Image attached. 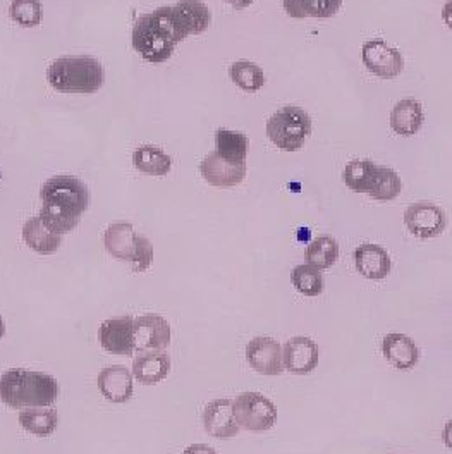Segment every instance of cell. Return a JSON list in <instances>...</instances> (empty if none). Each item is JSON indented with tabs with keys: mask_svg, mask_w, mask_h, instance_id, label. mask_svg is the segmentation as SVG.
<instances>
[{
	"mask_svg": "<svg viewBox=\"0 0 452 454\" xmlns=\"http://www.w3.org/2000/svg\"><path fill=\"white\" fill-rule=\"evenodd\" d=\"M98 340L102 348L111 355H121V356L135 355L133 318L124 315V317L105 320L98 329Z\"/></svg>",
	"mask_w": 452,
	"mask_h": 454,
	"instance_id": "obj_10",
	"label": "cell"
},
{
	"mask_svg": "<svg viewBox=\"0 0 452 454\" xmlns=\"http://www.w3.org/2000/svg\"><path fill=\"white\" fill-rule=\"evenodd\" d=\"M342 0H305V9L308 18H332L339 12Z\"/></svg>",
	"mask_w": 452,
	"mask_h": 454,
	"instance_id": "obj_32",
	"label": "cell"
},
{
	"mask_svg": "<svg viewBox=\"0 0 452 454\" xmlns=\"http://www.w3.org/2000/svg\"><path fill=\"white\" fill-rule=\"evenodd\" d=\"M284 369L294 375H307L318 365V344L310 338H292L284 344Z\"/></svg>",
	"mask_w": 452,
	"mask_h": 454,
	"instance_id": "obj_15",
	"label": "cell"
},
{
	"mask_svg": "<svg viewBox=\"0 0 452 454\" xmlns=\"http://www.w3.org/2000/svg\"><path fill=\"white\" fill-rule=\"evenodd\" d=\"M98 389L113 403H126L133 396V373L126 367L113 365L98 373Z\"/></svg>",
	"mask_w": 452,
	"mask_h": 454,
	"instance_id": "obj_19",
	"label": "cell"
},
{
	"mask_svg": "<svg viewBox=\"0 0 452 454\" xmlns=\"http://www.w3.org/2000/svg\"><path fill=\"white\" fill-rule=\"evenodd\" d=\"M401 190H402V183H401V177H399L396 170L378 166L373 186H371L368 195L373 200H378V201H391V200H396L399 197Z\"/></svg>",
	"mask_w": 452,
	"mask_h": 454,
	"instance_id": "obj_29",
	"label": "cell"
},
{
	"mask_svg": "<svg viewBox=\"0 0 452 454\" xmlns=\"http://www.w3.org/2000/svg\"><path fill=\"white\" fill-rule=\"evenodd\" d=\"M234 419L239 428L248 432H265L276 426L277 408L260 393H243L232 403Z\"/></svg>",
	"mask_w": 452,
	"mask_h": 454,
	"instance_id": "obj_6",
	"label": "cell"
},
{
	"mask_svg": "<svg viewBox=\"0 0 452 454\" xmlns=\"http://www.w3.org/2000/svg\"><path fill=\"white\" fill-rule=\"evenodd\" d=\"M215 153L227 162L246 164L248 155V138L239 131L217 129L215 133Z\"/></svg>",
	"mask_w": 452,
	"mask_h": 454,
	"instance_id": "obj_24",
	"label": "cell"
},
{
	"mask_svg": "<svg viewBox=\"0 0 452 454\" xmlns=\"http://www.w3.org/2000/svg\"><path fill=\"white\" fill-rule=\"evenodd\" d=\"M404 223L413 236L420 239H430L444 232L448 226V217L440 207L430 201H418L408 207L404 212Z\"/></svg>",
	"mask_w": 452,
	"mask_h": 454,
	"instance_id": "obj_7",
	"label": "cell"
},
{
	"mask_svg": "<svg viewBox=\"0 0 452 454\" xmlns=\"http://www.w3.org/2000/svg\"><path fill=\"white\" fill-rule=\"evenodd\" d=\"M362 57L368 71L382 80L397 78L404 69V59L401 52L384 40L367 42L362 49Z\"/></svg>",
	"mask_w": 452,
	"mask_h": 454,
	"instance_id": "obj_9",
	"label": "cell"
},
{
	"mask_svg": "<svg viewBox=\"0 0 452 454\" xmlns=\"http://www.w3.org/2000/svg\"><path fill=\"white\" fill-rule=\"evenodd\" d=\"M40 219L58 236L71 232L80 224L90 207V190L73 176H56L43 183L40 190Z\"/></svg>",
	"mask_w": 452,
	"mask_h": 454,
	"instance_id": "obj_1",
	"label": "cell"
},
{
	"mask_svg": "<svg viewBox=\"0 0 452 454\" xmlns=\"http://www.w3.org/2000/svg\"><path fill=\"white\" fill-rule=\"evenodd\" d=\"M378 166L368 159L351 160L344 169V183L355 193H370Z\"/></svg>",
	"mask_w": 452,
	"mask_h": 454,
	"instance_id": "obj_26",
	"label": "cell"
},
{
	"mask_svg": "<svg viewBox=\"0 0 452 454\" xmlns=\"http://www.w3.org/2000/svg\"><path fill=\"white\" fill-rule=\"evenodd\" d=\"M5 336V322H4V318H2V315H0V340Z\"/></svg>",
	"mask_w": 452,
	"mask_h": 454,
	"instance_id": "obj_37",
	"label": "cell"
},
{
	"mask_svg": "<svg viewBox=\"0 0 452 454\" xmlns=\"http://www.w3.org/2000/svg\"><path fill=\"white\" fill-rule=\"evenodd\" d=\"M339 258V245L332 236H320L315 241H311L305 252L307 263L322 270L331 269Z\"/></svg>",
	"mask_w": 452,
	"mask_h": 454,
	"instance_id": "obj_27",
	"label": "cell"
},
{
	"mask_svg": "<svg viewBox=\"0 0 452 454\" xmlns=\"http://www.w3.org/2000/svg\"><path fill=\"white\" fill-rule=\"evenodd\" d=\"M47 82L60 93L91 95L104 86L105 73L93 57H60L49 66Z\"/></svg>",
	"mask_w": 452,
	"mask_h": 454,
	"instance_id": "obj_4",
	"label": "cell"
},
{
	"mask_svg": "<svg viewBox=\"0 0 452 454\" xmlns=\"http://www.w3.org/2000/svg\"><path fill=\"white\" fill-rule=\"evenodd\" d=\"M153 263V245L148 238L143 236L142 243H140V250H138V256L133 263V270L135 272H144L152 267Z\"/></svg>",
	"mask_w": 452,
	"mask_h": 454,
	"instance_id": "obj_33",
	"label": "cell"
},
{
	"mask_svg": "<svg viewBox=\"0 0 452 454\" xmlns=\"http://www.w3.org/2000/svg\"><path fill=\"white\" fill-rule=\"evenodd\" d=\"M201 177L215 188H232L245 181L246 164H232L219 157L215 152L207 155L199 164Z\"/></svg>",
	"mask_w": 452,
	"mask_h": 454,
	"instance_id": "obj_13",
	"label": "cell"
},
{
	"mask_svg": "<svg viewBox=\"0 0 452 454\" xmlns=\"http://www.w3.org/2000/svg\"><path fill=\"white\" fill-rule=\"evenodd\" d=\"M184 38V33L174 20L170 5L140 16L131 33L133 49L152 64L168 62L175 51V45Z\"/></svg>",
	"mask_w": 452,
	"mask_h": 454,
	"instance_id": "obj_2",
	"label": "cell"
},
{
	"mask_svg": "<svg viewBox=\"0 0 452 454\" xmlns=\"http://www.w3.org/2000/svg\"><path fill=\"white\" fill-rule=\"evenodd\" d=\"M11 20L23 28H36L42 23V4L38 0H12L9 7Z\"/></svg>",
	"mask_w": 452,
	"mask_h": 454,
	"instance_id": "obj_31",
	"label": "cell"
},
{
	"mask_svg": "<svg viewBox=\"0 0 452 454\" xmlns=\"http://www.w3.org/2000/svg\"><path fill=\"white\" fill-rule=\"evenodd\" d=\"M229 76L234 82V85L239 86L248 93H254L265 85V74L261 67L250 60L234 62L229 69Z\"/></svg>",
	"mask_w": 452,
	"mask_h": 454,
	"instance_id": "obj_28",
	"label": "cell"
},
{
	"mask_svg": "<svg viewBox=\"0 0 452 454\" xmlns=\"http://www.w3.org/2000/svg\"><path fill=\"white\" fill-rule=\"evenodd\" d=\"M203 427L208 435L215 439H232L239 434V426L234 419L232 401L215 399L207 404L203 411Z\"/></svg>",
	"mask_w": 452,
	"mask_h": 454,
	"instance_id": "obj_14",
	"label": "cell"
},
{
	"mask_svg": "<svg viewBox=\"0 0 452 454\" xmlns=\"http://www.w3.org/2000/svg\"><path fill=\"white\" fill-rule=\"evenodd\" d=\"M355 263L358 272L370 281H382L393 270V260L389 254L382 247L371 243H365L356 248Z\"/></svg>",
	"mask_w": 452,
	"mask_h": 454,
	"instance_id": "obj_16",
	"label": "cell"
},
{
	"mask_svg": "<svg viewBox=\"0 0 452 454\" xmlns=\"http://www.w3.org/2000/svg\"><path fill=\"white\" fill-rule=\"evenodd\" d=\"M172 14L184 36L201 35L212 23L210 9L201 0H179L172 7Z\"/></svg>",
	"mask_w": 452,
	"mask_h": 454,
	"instance_id": "obj_17",
	"label": "cell"
},
{
	"mask_svg": "<svg viewBox=\"0 0 452 454\" xmlns=\"http://www.w3.org/2000/svg\"><path fill=\"white\" fill-rule=\"evenodd\" d=\"M58 396L56 379L43 372L11 369L0 375V401L14 410L49 408Z\"/></svg>",
	"mask_w": 452,
	"mask_h": 454,
	"instance_id": "obj_3",
	"label": "cell"
},
{
	"mask_svg": "<svg viewBox=\"0 0 452 454\" xmlns=\"http://www.w3.org/2000/svg\"><path fill=\"white\" fill-rule=\"evenodd\" d=\"M310 133V115L296 106L283 107L267 122L269 140L284 152L301 150Z\"/></svg>",
	"mask_w": 452,
	"mask_h": 454,
	"instance_id": "obj_5",
	"label": "cell"
},
{
	"mask_svg": "<svg viewBox=\"0 0 452 454\" xmlns=\"http://www.w3.org/2000/svg\"><path fill=\"white\" fill-rule=\"evenodd\" d=\"M246 360L250 367L261 375L283 373V346L272 338H254L246 346Z\"/></svg>",
	"mask_w": 452,
	"mask_h": 454,
	"instance_id": "obj_11",
	"label": "cell"
},
{
	"mask_svg": "<svg viewBox=\"0 0 452 454\" xmlns=\"http://www.w3.org/2000/svg\"><path fill=\"white\" fill-rule=\"evenodd\" d=\"M386 360L399 370H411L420 360V348L415 340L401 333H391L382 340Z\"/></svg>",
	"mask_w": 452,
	"mask_h": 454,
	"instance_id": "obj_18",
	"label": "cell"
},
{
	"mask_svg": "<svg viewBox=\"0 0 452 454\" xmlns=\"http://www.w3.org/2000/svg\"><path fill=\"white\" fill-rule=\"evenodd\" d=\"M135 168L148 176H168L172 169V159L155 145H143L133 153Z\"/></svg>",
	"mask_w": 452,
	"mask_h": 454,
	"instance_id": "obj_23",
	"label": "cell"
},
{
	"mask_svg": "<svg viewBox=\"0 0 452 454\" xmlns=\"http://www.w3.org/2000/svg\"><path fill=\"white\" fill-rule=\"evenodd\" d=\"M227 4H230L234 9H245L250 7L254 0H226Z\"/></svg>",
	"mask_w": 452,
	"mask_h": 454,
	"instance_id": "obj_36",
	"label": "cell"
},
{
	"mask_svg": "<svg viewBox=\"0 0 452 454\" xmlns=\"http://www.w3.org/2000/svg\"><path fill=\"white\" fill-rule=\"evenodd\" d=\"M142 234H136L135 227L129 223H113L107 227L105 234H104V245L105 250L117 260L121 262H128V263H135L138 250H140V243H142Z\"/></svg>",
	"mask_w": 452,
	"mask_h": 454,
	"instance_id": "obj_12",
	"label": "cell"
},
{
	"mask_svg": "<svg viewBox=\"0 0 452 454\" xmlns=\"http://www.w3.org/2000/svg\"><path fill=\"white\" fill-rule=\"evenodd\" d=\"M169 372V355L160 351H142L133 362V377L143 386H155L162 382Z\"/></svg>",
	"mask_w": 452,
	"mask_h": 454,
	"instance_id": "obj_20",
	"label": "cell"
},
{
	"mask_svg": "<svg viewBox=\"0 0 452 454\" xmlns=\"http://www.w3.org/2000/svg\"><path fill=\"white\" fill-rule=\"evenodd\" d=\"M135 351H159L166 349L172 340L169 322L155 313L133 318Z\"/></svg>",
	"mask_w": 452,
	"mask_h": 454,
	"instance_id": "obj_8",
	"label": "cell"
},
{
	"mask_svg": "<svg viewBox=\"0 0 452 454\" xmlns=\"http://www.w3.org/2000/svg\"><path fill=\"white\" fill-rule=\"evenodd\" d=\"M183 454H217L214 448L207 446V444H191L190 448L184 450Z\"/></svg>",
	"mask_w": 452,
	"mask_h": 454,
	"instance_id": "obj_35",
	"label": "cell"
},
{
	"mask_svg": "<svg viewBox=\"0 0 452 454\" xmlns=\"http://www.w3.org/2000/svg\"><path fill=\"white\" fill-rule=\"evenodd\" d=\"M291 283L294 284V287L305 294V296H318L323 291V276L318 269L311 267L308 263L298 265L292 269L291 272Z\"/></svg>",
	"mask_w": 452,
	"mask_h": 454,
	"instance_id": "obj_30",
	"label": "cell"
},
{
	"mask_svg": "<svg viewBox=\"0 0 452 454\" xmlns=\"http://www.w3.org/2000/svg\"><path fill=\"white\" fill-rule=\"evenodd\" d=\"M284 11L294 18V20H305L307 9H305V0H283Z\"/></svg>",
	"mask_w": 452,
	"mask_h": 454,
	"instance_id": "obj_34",
	"label": "cell"
},
{
	"mask_svg": "<svg viewBox=\"0 0 452 454\" xmlns=\"http://www.w3.org/2000/svg\"><path fill=\"white\" fill-rule=\"evenodd\" d=\"M424 124V111L415 98H404L397 102L391 113V126L399 137H413Z\"/></svg>",
	"mask_w": 452,
	"mask_h": 454,
	"instance_id": "obj_22",
	"label": "cell"
},
{
	"mask_svg": "<svg viewBox=\"0 0 452 454\" xmlns=\"http://www.w3.org/2000/svg\"><path fill=\"white\" fill-rule=\"evenodd\" d=\"M23 239L38 255H52L62 245V236L52 232L42 223L40 217H33L23 226Z\"/></svg>",
	"mask_w": 452,
	"mask_h": 454,
	"instance_id": "obj_21",
	"label": "cell"
},
{
	"mask_svg": "<svg viewBox=\"0 0 452 454\" xmlns=\"http://www.w3.org/2000/svg\"><path fill=\"white\" fill-rule=\"evenodd\" d=\"M19 424L29 434L47 437L56 432L58 417L52 408H25L19 413Z\"/></svg>",
	"mask_w": 452,
	"mask_h": 454,
	"instance_id": "obj_25",
	"label": "cell"
}]
</instances>
